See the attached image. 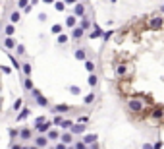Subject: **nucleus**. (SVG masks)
Masks as SVG:
<instances>
[{"mask_svg": "<svg viewBox=\"0 0 164 149\" xmlns=\"http://www.w3.org/2000/svg\"><path fill=\"white\" fill-rule=\"evenodd\" d=\"M54 124V122H52ZM50 122H46V120H44V122H41V124H37V126H35V128L39 130V132H41V134H44V132H48V130H50V126H52Z\"/></svg>", "mask_w": 164, "mask_h": 149, "instance_id": "obj_5", "label": "nucleus"}, {"mask_svg": "<svg viewBox=\"0 0 164 149\" xmlns=\"http://www.w3.org/2000/svg\"><path fill=\"white\" fill-rule=\"evenodd\" d=\"M85 68H87V72H95V62H85Z\"/></svg>", "mask_w": 164, "mask_h": 149, "instance_id": "obj_26", "label": "nucleus"}, {"mask_svg": "<svg viewBox=\"0 0 164 149\" xmlns=\"http://www.w3.org/2000/svg\"><path fill=\"white\" fill-rule=\"evenodd\" d=\"M48 139H50L48 136H39L37 139H35V145H37V147H46V145H48Z\"/></svg>", "mask_w": 164, "mask_h": 149, "instance_id": "obj_4", "label": "nucleus"}, {"mask_svg": "<svg viewBox=\"0 0 164 149\" xmlns=\"http://www.w3.org/2000/svg\"><path fill=\"white\" fill-rule=\"evenodd\" d=\"M58 43H60V45L68 43V37H66V35H58Z\"/></svg>", "mask_w": 164, "mask_h": 149, "instance_id": "obj_29", "label": "nucleus"}, {"mask_svg": "<svg viewBox=\"0 0 164 149\" xmlns=\"http://www.w3.org/2000/svg\"><path fill=\"white\" fill-rule=\"evenodd\" d=\"M85 132V124H76L71 126V134H83Z\"/></svg>", "mask_w": 164, "mask_h": 149, "instance_id": "obj_10", "label": "nucleus"}, {"mask_svg": "<svg viewBox=\"0 0 164 149\" xmlns=\"http://www.w3.org/2000/svg\"><path fill=\"white\" fill-rule=\"evenodd\" d=\"M37 105H41V107H46V105H48V99L46 97H43V95H37Z\"/></svg>", "mask_w": 164, "mask_h": 149, "instance_id": "obj_14", "label": "nucleus"}, {"mask_svg": "<svg viewBox=\"0 0 164 149\" xmlns=\"http://www.w3.org/2000/svg\"><path fill=\"white\" fill-rule=\"evenodd\" d=\"M4 46H6V49H12V46H16V41H14L12 37H6V39H4Z\"/></svg>", "mask_w": 164, "mask_h": 149, "instance_id": "obj_16", "label": "nucleus"}, {"mask_svg": "<svg viewBox=\"0 0 164 149\" xmlns=\"http://www.w3.org/2000/svg\"><path fill=\"white\" fill-rule=\"evenodd\" d=\"M23 87H25V89H29V91H33V89H35V87H33L31 78H25V79H23Z\"/></svg>", "mask_w": 164, "mask_h": 149, "instance_id": "obj_17", "label": "nucleus"}, {"mask_svg": "<svg viewBox=\"0 0 164 149\" xmlns=\"http://www.w3.org/2000/svg\"><path fill=\"white\" fill-rule=\"evenodd\" d=\"M19 6H21V8H25V6H29V0H19Z\"/></svg>", "mask_w": 164, "mask_h": 149, "instance_id": "obj_38", "label": "nucleus"}, {"mask_svg": "<svg viewBox=\"0 0 164 149\" xmlns=\"http://www.w3.org/2000/svg\"><path fill=\"white\" fill-rule=\"evenodd\" d=\"M44 120H46V118H44V116H39L37 120H35V126H37V124H41V122H44Z\"/></svg>", "mask_w": 164, "mask_h": 149, "instance_id": "obj_39", "label": "nucleus"}, {"mask_svg": "<svg viewBox=\"0 0 164 149\" xmlns=\"http://www.w3.org/2000/svg\"><path fill=\"white\" fill-rule=\"evenodd\" d=\"M10 60H12V66H14V68H16V70H19V62H18V60L14 58V56H10Z\"/></svg>", "mask_w": 164, "mask_h": 149, "instance_id": "obj_33", "label": "nucleus"}, {"mask_svg": "<svg viewBox=\"0 0 164 149\" xmlns=\"http://www.w3.org/2000/svg\"><path fill=\"white\" fill-rule=\"evenodd\" d=\"M52 33H54V35H60V33H62V25H52Z\"/></svg>", "mask_w": 164, "mask_h": 149, "instance_id": "obj_27", "label": "nucleus"}, {"mask_svg": "<svg viewBox=\"0 0 164 149\" xmlns=\"http://www.w3.org/2000/svg\"><path fill=\"white\" fill-rule=\"evenodd\" d=\"M23 52H25V49H23L21 45H18V54H23Z\"/></svg>", "mask_w": 164, "mask_h": 149, "instance_id": "obj_41", "label": "nucleus"}, {"mask_svg": "<svg viewBox=\"0 0 164 149\" xmlns=\"http://www.w3.org/2000/svg\"><path fill=\"white\" fill-rule=\"evenodd\" d=\"M95 139H97V136H95V134H89V136H85V137H83V141L87 143V145L95 143Z\"/></svg>", "mask_w": 164, "mask_h": 149, "instance_id": "obj_15", "label": "nucleus"}, {"mask_svg": "<svg viewBox=\"0 0 164 149\" xmlns=\"http://www.w3.org/2000/svg\"><path fill=\"white\" fill-rule=\"evenodd\" d=\"M162 10H164V6H162Z\"/></svg>", "mask_w": 164, "mask_h": 149, "instance_id": "obj_45", "label": "nucleus"}, {"mask_svg": "<svg viewBox=\"0 0 164 149\" xmlns=\"http://www.w3.org/2000/svg\"><path fill=\"white\" fill-rule=\"evenodd\" d=\"M46 136L50 137V139H58L60 134H58V130H48V132H46Z\"/></svg>", "mask_w": 164, "mask_h": 149, "instance_id": "obj_19", "label": "nucleus"}, {"mask_svg": "<svg viewBox=\"0 0 164 149\" xmlns=\"http://www.w3.org/2000/svg\"><path fill=\"white\" fill-rule=\"evenodd\" d=\"M97 83H99V78H97L93 72H91V76H89V85H91V87H95Z\"/></svg>", "mask_w": 164, "mask_h": 149, "instance_id": "obj_18", "label": "nucleus"}, {"mask_svg": "<svg viewBox=\"0 0 164 149\" xmlns=\"http://www.w3.org/2000/svg\"><path fill=\"white\" fill-rule=\"evenodd\" d=\"M127 109H129V112H133V114H141L143 109H145V105H143V101L139 97H133V99L127 101Z\"/></svg>", "mask_w": 164, "mask_h": 149, "instance_id": "obj_1", "label": "nucleus"}, {"mask_svg": "<svg viewBox=\"0 0 164 149\" xmlns=\"http://www.w3.org/2000/svg\"><path fill=\"white\" fill-rule=\"evenodd\" d=\"M19 107H21V99H18V101H16V103H14V110H18Z\"/></svg>", "mask_w": 164, "mask_h": 149, "instance_id": "obj_37", "label": "nucleus"}, {"mask_svg": "<svg viewBox=\"0 0 164 149\" xmlns=\"http://www.w3.org/2000/svg\"><path fill=\"white\" fill-rule=\"evenodd\" d=\"M21 70H23L25 76H31V64H29V62H25V64L21 66Z\"/></svg>", "mask_w": 164, "mask_h": 149, "instance_id": "obj_20", "label": "nucleus"}, {"mask_svg": "<svg viewBox=\"0 0 164 149\" xmlns=\"http://www.w3.org/2000/svg\"><path fill=\"white\" fill-rule=\"evenodd\" d=\"M10 20H12V23H18V21L21 20V14H19V12H14L12 16H10Z\"/></svg>", "mask_w": 164, "mask_h": 149, "instance_id": "obj_22", "label": "nucleus"}, {"mask_svg": "<svg viewBox=\"0 0 164 149\" xmlns=\"http://www.w3.org/2000/svg\"><path fill=\"white\" fill-rule=\"evenodd\" d=\"M164 25V21H162V18H152L151 21H149V27H151L152 31H158L160 27Z\"/></svg>", "mask_w": 164, "mask_h": 149, "instance_id": "obj_3", "label": "nucleus"}, {"mask_svg": "<svg viewBox=\"0 0 164 149\" xmlns=\"http://www.w3.org/2000/svg\"><path fill=\"white\" fill-rule=\"evenodd\" d=\"M66 4H77V0H66Z\"/></svg>", "mask_w": 164, "mask_h": 149, "instance_id": "obj_43", "label": "nucleus"}, {"mask_svg": "<svg viewBox=\"0 0 164 149\" xmlns=\"http://www.w3.org/2000/svg\"><path fill=\"white\" fill-rule=\"evenodd\" d=\"M4 33H6V37H12L14 33H16V27H14V23H10V25H6V29H4Z\"/></svg>", "mask_w": 164, "mask_h": 149, "instance_id": "obj_13", "label": "nucleus"}, {"mask_svg": "<svg viewBox=\"0 0 164 149\" xmlns=\"http://www.w3.org/2000/svg\"><path fill=\"white\" fill-rule=\"evenodd\" d=\"M62 122H64L62 116H56V118H54V126H62Z\"/></svg>", "mask_w": 164, "mask_h": 149, "instance_id": "obj_35", "label": "nucleus"}, {"mask_svg": "<svg viewBox=\"0 0 164 149\" xmlns=\"http://www.w3.org/2000/svg\"><path fill=\"white\" fill-rule=\"evenodd\" d=\"M126 74H127V66L126 64H118L116 66V76H118V78H124Z\"/></svg>", "mask_w": 164, "mask_h": 149, "instance_id": "obj_8", "label": "nucleus"}, {"mask_svg": "<svg viewBox=\"0 0 164 149\" xmlns=\"http://www.w3.org/2000/svg\"><path fill=\"white\" fill-rule=\"evenodd\" d=\"M44 4H54V0H43Z\"/></svg>", "mask_w": 164, "mask_h": 149, "instance_id": "obj_44", "label": "nucleus"}, {"mask_svg": "<svg viewBox=\"0 0 164 149\" xmlns=\"http://www.w3.org/2000/svg\"><path fill=\"white\" fill-rule=\"evenodd\" d=\"M66 145H68V143H66V141H60V143H58V145H56V149H64V147H66Z\"/></svg>", "mask_w": 164, "mask_h": 149, "instance_id": "obj_40", "label": "nucleus"}, {"mask_svg": "<svg viewBox=\"0 0 164 149\" xmlns=\"http://www.w3.org/2000/svg\"><path fill=\"white\" fill-rule=\"evenodd\" d=\"M81 27H85V29H89V21H87V20H83V21H81Z\"/></svg>", "mask_w": 164, "mask_h": 149, "instance_id": "obj_42", "label": "nucleus"}, {"mask_svg": "<svg viewBox=\"0 0 164 149\" xmlns=\"http://www.w3.org/2000/svg\"><path fill=\"white\" fill-rule=\"evenodd\" d=\"M27 116H29V109H23L21 112H19V116H18V122H21V120L27 118Z\"/></svg>", "mask_w": 164, "mask_h": 149, "instance_id": "obj_21", "label": "nucleus"}, {"mask_svg": "<svg viewBox=\"0 0 164 149\" xmlns=\"http://www.w3.org/2000/svg\"><path fill=\"white\" fill-rule=\"evenodd\" d=\"M93 27H95V31H93V33H89V37H91V39H99V37H102V35H104V31H102V29H101L99 25H97V23H95Z\"/></svg>", "mask_w": 164, "mask_h": 149, "instance_id": "obj_7", "label": "nucleus"}, {"mask_svg": "<svg viewBox=\"0 0 164 149\" xmlns=\"http://www.w3.org/2000/svg\"><path fill=\"white\" fill-rule=\"evenodd\" d=\"M52 110H54V112H68V110H69V107L62 103V105H56V107H54Z\"/></svg>", "mask_w": 164, "mask_h": 149, "instance_id": "obj_11", "label": "nucleus"}, {"mask_svg": "<svg viewBox=\"0 0 164 149\" xmlns=\"http://www.w3.org/2000/svg\"><path fill=\"white\" fill-rule=\"evenodd\" d=\"M76 16L77 18H85V6L83 4H76Z\"/></svg>", "mask_w": 164, "mask_h": 149, "instance_id": "obj_9", "label": "nucleus"}, {"mask_svg": "<svg viewBox=\"0 0 164 149\" xmlns=\"http://www.w3.org/2000/svg\"><path fill=\"white\" fill-rule=\"evenodd\" d=\"M76 58L77 60H85V51H83V49H77L76 51Z\"/></svg>", "mask_w": 164, "mask_h": 149, "instance_id": "obj_23", "label": "nucleus"}, {"mask_svg": "<svg viewBox=\"0 0 164 149\" xmlns=\"http://www.w3.org/2000/svg\"><path fill=\"white\" fill-rule=\"evenodd\" d=\"M71 126H73L71 120H64V122H62V128H71Z\"/></svg>", "mask_w": 164, "mask_h": 149, "instance_id": "obj_31", "label": "nucleus"}, {"mask_svg": "<svg viewBox=\"0 0 164 149\" xmlns=\"http://www.w3.org/2000/svg\"><path fill=\"white\" fill-rule=\"evenodd\" d=\"M66 25L68 27H76V16H69L68 20H66Z\"/></svg>", "mask_w": 164, "mask_h": 149, "instance_id": "obj_24", "label": "nucleus"}, {"mask_svg": "<svg viewBox=\"0 0 164 149\" xmlns=\"http://www.w3.org/2000/svg\"><path fill=\"white\" fill-rule=\"evenodd\" d=\"M151 118L152 120H162L164 118V109L162 107H154V109H151Z\"/></svg>", "mask_w": 164, "mask_h": 149, "instance_id": "obj_2", "label": "nucleus"}, {"mask_svg": "<svg viewBox=\"0 0 164 149\" xmlns=\"http://www.w3.org/2000/svg\"><path fill=\"white\" fill-rule=\"evenodd\" d=\"M110 37H112V31H104V35H102V39H104V41H108Z\"/></svg>", "mask_w": 164, "mask_h": 149, "instance_id": "obj_36", "label": "nucleus"}, {"mask_svg": "<svg viewBox=\"0 0 164 149\" xmlns=\"http://www.w3.org/2000/svg\"><path fill=\"white\" fill-rule=\"evenodd\" d=\"M19 137H21V139H29V137H31V130L23 128L21 132H19Z\"/></svg>", "mask_w": 164, "mask_h": 149, "instance_id": "obj_12", "label": "nucleus"}, {"mask_svg": "<svg viewBox=\"0 0 164 149\" xmlns=\"http://www.w3.org/2000/svg\"><path fill=\"white\" fill-rule=\"evenodd\" d=\"M83 31H85V27H73V31H71V39H81L83 37Z\"/></svg>", "mask_w": 164, "mask_h": 149, "instance_id": "obj_6", "label": "nucleus"}, {"mask_svg": "<svg viewBox=\"0 0 164 149\" xmlns=\"http://www.w3.org/2000/svg\"><path fill=\"white\" fill-rule=\"evenodd\" d=\"M54 8H56L58 12H64V8H66V2H54Z\"/></svg>", "mask_w": 164, "mask_h": 149, "instance_id": "obj_25", "label": "nucleus"}, {"mask_svg": "<svg viewBox=\"0 0 164 149\" xmlns=\"http://www.w3.org/2000/svg\"><path fill=\"white\" fill-rule=\"evenodd\" d=\"M93 101H95V95H93V93H91V95H87V97H85V105H91V103H93Z\"/></svg>", "mask_w": 164, "mask_h": 149, "instance_id": "obj_28", "label": "nucleus"}, {"mask_svg": "<svg viewBox=\"0 0 164 149\" xmlns=\"http://www.w3.org/2000/svg\"><path fill=\"white\" fill-rule=\"evenodd\" d=\"M69 91H71L73 95H79V93H81V89H79V87H76V85H71V87H69Z\"/></svg>", "mask_w": 164, "mask_h": 149, "instance_id": "obj_30", "label": "nucleus"}, {"mask_svg": "<svg viewBox=\"0 0 164 149\" xmlns=\"http://www.w3.org/2000/svg\"><path fill=\"white\" fill-rule=\"evenodd\" d=\"M62 141L69 143V141H71V134H64V136H62Z\"/></svg>", "mask_w": 164, "mask_h": 149, "instance_id": "obj_32", "label": "nucleus"}, {"mask_svg": "<svg viewBox=\"0 0 164 149\" xmlns=\"http://www.w3.org/2000/svg\"><path fill=\"white\" fill-rule=\"evenodd\" d=\"M85 147H87V143L85 141H77L76 143V149H85Z\"/></svg>", "mask_w": 164, "mask_h": 149, "instance_id": "obj_34", "label": "nucleus"}]
</instances>
